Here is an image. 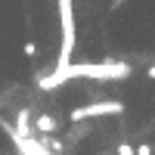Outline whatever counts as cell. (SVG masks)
<instances>
[{"mask_svg": "<svg viewBox=\"0 0 155 155\" xmlns=\"http://www.w3.org/2000/svg\"><path fill=\"white\" fill-rule=\"evenodd\" d=\"M146 74H149V78H152V81H155V65H152V68H146Z\"/></svg>", "mask_w": 155, "mask_h": 155, "instance_id": "obj_8", "label": "cell"}, {"mask_svg": "<svg viewBox=\"0 0 155 155\" xmlns=\"http://www.w3.org/2000/svg\"><path fill=\"white\" fill-rule=\"evenodd\" d=\"M134 155H152V146H146V143H143V146H137Z\"/></svg>", "mask_w": 155, "mask_h": 155, "instance_id": "obj_7", "label": "cell"}, {"mask_svg": "<svg viewBox=\"0 0 155 155\" xmlns=\"http://www.w3.org/2000/svg\"><path fill=\"white\" fill-rule=\"evenodd\" d=\"M118 155H134V146H127V143H118Z\"/></svg>", "mask_w": 155, "mask_h": 155, "instance_id": "obj_6", "label": "cell"}, {"mask_svg": "<svg viewBox=\"0 0 155 155\" xmlns=\"http://www.w3.org/2000/svg\"><path fill=\"white\" fill-rule=\"evenodd\" d=\"M121 112H124V102H115V99H99V102H87V106H78V109H71L68 121L106 118V115H121Z\"/></svg>", "mask_w": 155, "mask_h": 155, "instance_id": "obj_3", "label": "cell"}, {"mask_svg": "<svg viewBox=\"0 0 155 155\" xmlns=\"http://www.w3.org/2000/svg\"><path fill=\"white\" fill-rule=\"evenodd\" d=\"M9 134H12V137H31V115L25 112V109L16 115V127H12Z\"/></svg>", "mask_w": 155, "mask_h": 155, "instance_id": "obj_4", "label": "cell"}, {"mask_svg": "<svg viewBox=\"0 0 155 155\" xmlns=\"http://www.w3.org/2000/svg\"><path fill=\"white\" fill-rule=\"evenodd\" d=\"M34 127L41 134H56V127H59V121L53 118V115H41V118H34Z\"/></svg>", "mask_w": 155, "mask_h": 155, "instance_id": "obj_5", "label": "cell"}, {"mask_svg": "<svg viewBox=\"0 0 155 155\" xmlns=\"http://www.w3.org/2000/svg\"><path fill=\"white\" fill-rule=\"evenodd\" d=\"M74 78H93V81H124L130 78L127 62H68L65 68H53L37 78V84L44 90H56L59 84L74 81Z\"/></svg>", "mask_w": 155, "mask_h": 155, "instance_id": "obj_1", "label": "cell"}, {"mask_svg": "<svg viewBox=\"0 0 155 155\" xmlns=\"http://www.w3.org/2000/svg\"><path fill=\"white\" fill-rule=\"evenodd\" d=\"M59 9V59L56 68H65L71 62L74 44H78V28H74V0H56Z\"/></svg>", "mask_w": 155, "mask_h": 155, "instance_id": "obj_2", "label": "cell"}]
</instances>
